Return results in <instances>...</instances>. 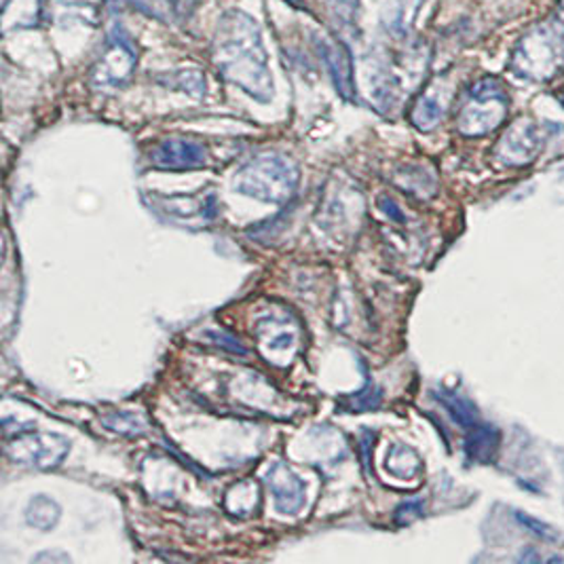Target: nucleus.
I'll return each mask as SVG.
<instances>
[{
	"label": "nucleus",
	"instance_id": "1",
	"mask_svg": "<svg viewBox=\"0 0 564 564\" xmlns=\"http://www.w3.org/2000/svg\"><path fill=\"white\" fill-rule=\"evenodd\" d=\"M212 62L220 77L227 78L250 98L269 102L273 98V77L262 34L254 18L243 11H227L212 41Z\"/></svg>",
	"mask_w": 564,
	"mask_h": 564
},
{
	"label": "nucleus",
	"instance_id": "2",
	"mask_svg": "<svg viewBox=\"0 0 564 564\" xmlns=\"http://www.w3.org/2000/svg\"><path fill=\"white\" fill-rule=\"evenodd\" d=\"M564 64V2L545 22L531 28L513 47L510 68L527 80H547Z\"/></svg>",
	"mask_w": 564,
	"mask_h": 564
},
{
	"label": "nucleus",
	"instance_id": "3",
	"mask_svg": "<svg viewBox=\"0 0 564 564\" xmlns=\"http://www.w3.org/2000/svg\"><path fill=\"white\" fill-rule=\"evenodd\" d=\"M301 182L299 165L278 153L260 154L248 161L235 178V186L241 195L254 197L264 204H285L292 199Z\"/></svg>",
	"mask_w": 564,
	"mask_h": 564
},
{
	"label": "nucleus",
	"instance_id": "4",
	"mask_svg": "<svg viewBox=\"0 0 564 564\" xmlns=\"http://www.w3.org/2000/svg\"><path fill=\"white\" fill-rule=\"evenodd\" d=\"M510 108V98L499 78L485 77L476 80L463 100L457 128L467 138H480L499 128Z\"/></svg>",
	"mask_w": 564,
	"mask_h": 564
},
{
	"label": "nucleus",
	"instance_id": "5",
	"mask_svg": "<svg viewBox=\"0 0 564 564\" xmlns=\"http://www.w3.org/2000/svg\"><path fill=\"white\" fill-rule=\"evenodd\" d=\"M70 453L68 437L47 432H28L9 440L7 457L30 469H55Z\"/></svg>",
	"mask_w": 564,
	"mask_h": 564
},
{
	"label": "nucleus",
	"instance_id": "6",
	"mask_svg": "<svg viewBox=\"0 0 564 564\" xmlns=\"http://www.w3.org/2000/svg\"><path fill=\"white\" fill-rule=\"evenodd\" d=\"M543 144H545L543 126H539L531 119H520L499 140L495 154L506 165H527L541 153Z\"/></svg>",
	"mask_w": 564,
	"mask_h": 564
},
{
	"label": "nucleus",
	"instance_id": "7",
	"mask_svg": "<svg viewBox=\"0 0 564 564\" xmlns=\"http://www.w3.org/2000/svg\"><path fill=\"white\" fill-rule=\"evenodd\" d=\"M135 62H138V55L128 36L115 34L106 47L102 59L96 64L91 78L96 85H102V87H119L131 77Z\"/></svg>",
	"mask_w": 564,
	"mask_h": 564
},
{
	"label": "nucleus",
	"instance_id": "8",
	"mask_svg": "<svg viewBox=\"0 0 564 564\" xmlns=\"http://www.w3.org/2000/svg\"><path fill=\"white\" fill-rule=\"evenodd\" d=\"M151 163L159 170H199L207 165V149L188 138H167L151 151Z\"/></svg>",
	"mask_w": 564,
	"mask_h": 564
},
{
	"label": "nucleus",
	"instance_id": "9",
	"mask_svg": "<svg viewBox=\"0 0 564 564\" xmlns=\"http://www.w3.org/2000/svg\"><path fill=\"white\" fill-rule=\"evenodd\" d=\"M317 47L328 66L336 91L347 102H354L358 98V91H356V78H354V59L347 45L336 39H317Z\"/></svg>",
	"mask_w": 564,
	"mask_h": 564
},
{
	"label": "nucleus",
	"instance_id": "10",
	"mask_svg": "<svg viewBox=\"0 0 564 564\" xmlns=\"http://www.w3.org/2000/svg\"><path fill=\"white\" fill-rule=\"evenodd\" d=\"M267 487L273 495L275 510L283 516L301 512V508L305 506V485L285 463H273L269 467Z\"/></svg>",
	"mask_w": 564,
	"mask_h": 564
},
{
	"label": "nucleus",
	"instance_id": "11",
	"mask_svg": "<svg viewBox=\"0 0 564 564\" xmlns=\"http://www.w3.org/2000/svg\"><path fill=\"white\" fill-rule=\"evenodd\" d=\"M440 83L430 85L411 106V123L419 131H432L440 126V121L444 119L446 112V102L442 98V87H437Z\"/></svg>",
	"mask_w": 564,
	"mask_h": 564
},
{
	"label": "nucleus",
	"instance_id": "12",
	"mask_svg": "<svg viewBox=\"0 0 564 564\" xmlns=\"http://www.w3.org/2000/svg\"><path fill=\"white\" fill-rule=\"evenodd\" d=\"M499 448V432L492 425H476L465 437V457L469 463H490Z\"/></svg>",
	"mask_w": 564,
	"mask_h": 564
},
{
	"label": "nucleus",
	"instance_id": "13",
	"mask_svg": "<svg viewBox=\"0 0 564 564\" xmlns=\"http://www.w3.org/2000/svg\"><path fill=\"white\" fill-rule=\"evenodd\" d=\"M437 402L446 409V412L451 414V419L462 425L465 430H471L480 423L478 419V409L474 406L471 400H467L462 393L457 391H451V389H440L436 393Z\"/></svg>",
	"mask_w": 564,
	"mask_h": 564
},
{
	"label": "nucleus",
	"instance_id": "14",
	"mask_svg": "<svg viewBox=\"0 0 564 564\" xmlns=\"http://www.w3.org/2000/svg\"><path fill=\"white\" fill-rule=\"evenodd\" d=\"M387 471L398 480H416L423 471V463L419 455L402 444H393L387 453Z\"/></svg>",
	"mask_w": 564,
	"mask_h": 564
},
{
	"label": "nucleus",
	"instance_id": "15",
	"mask_svg": "<svg viewBox=\"0 0 564 564\" xmlns=\"http://www.w3.org/2000/svg\"><path fill=\"white\" fill-rule=\"evenodd\" d=\"M62 518V508L59 503L47 497V495H36L28 501L26 522L36 529V531H52L53 527Z\"/></svg>",
	"mask_w": 564,
	"mask_h": 564
},
{
	"label": "nucleus",
	"instance_id": "16",
	"mask_svg": "<svg viewBox=\"0 0 564 564\" xmlns=\"http://www.w3.org/2000/svg\"><path fill=\"white\" fill-rule=\"evenodd\" d=\"M161 202L167 204V212L178 218H191L193 214H197L204 220H212L218 214L216 197L212 193L206 197H172V199H161Z\"/></svg>",
	"mask_w": 564,
	"mask_h": 564
},
{
	"label": "nucleus",
	"instance_id": "17",
	"mask_svg": "<svg viewBox=\"0 0 564 564\" xmlns=\"http://www.w3.org/2000/svg\"><path fill=\"white\" fill-rule=\"evenodd\" d=\"M258 506H260V488L252 480H243L231 487L225 499V508L232 516H250L257 512Z\"/></svg>",
	"mask_w": 564,
	"mask_h": 564
},
{
	"label": "nucleus",
	"instance_id": "18",
	"mask_svg": "<svg viewBox=\"0 0 564 564\" xmlns=\"http://www.w3.org/2000/svg\"><path fill=\"white\" fill-rule=\"evenodd\" d=\"M381 400H383V391L379 387L366 386L358 393L347 395L340 402V411L349 412V414L377 411L381 406Z\"/></svg>",
	"mask_w": 564,
	"mask_h": 564
},
{
	"label": "nucleus",
	"instance_id": "19",
	"mask_svg": "<svg viewBox=\"0 0 564 564\" xmlns=\"http://www.w3.org/2000/svg\"><path fill=\"white\" fill-rule=\"evenodd\" d=\"M102 423L108 430L123 436H142L147 432V423L133 412H112L104 416Z\"/></svg>",
	"mask_w": 564,
	"mask_h": 564
},
{
	"label": "nucleus",
	"instance_id": "20",
	"mask_svg": "<svg viewBox=\"0 0 564 564\" xmlns=\"http://www.w3.org/2000/svg\"><path fill=\"white\" fill-rule=\"evenodd\" d=\"M328 11L338 30H354L358 24L359 0H328Z\"/></svg>",
	"mask_w": 564,
	"mask_h": 564
},
{
	"label": "nucleus",
	"instance_id": "21",
	"mask_svg": "<svg viewBox=\"0 0 564 564\" xmlns=\"http://www.w3.org/2000/svg\"><path fill=\"white\" fill-rule=\"evenodd\" d=\"M260 334V340H262V349H269L271 356H278V354H288V351H294L296 349V334L292 330H269V334Z\"/></svg>",
	"mask_w": 564,
	"mask_h": 564
},
{
	"label": "nucleus",
	"instance_id": "22",
	"mask_svg": "<svg viewBox=\"0 0 564 564\" xmlns=\"http://www.w3.org/2000/svg\"><path fill=\"white\" fill-rule=\"evenodd\" d=\"M516 520H518L520 524H524V527H527L533 535H538V538L545 539V541H556V539H558V533H556L554 529H550L547 524H543L541 520L533 518V516L518 512L516 513Z\"/></svg>",
	"mask_w": 564,
	"mask_h": 564
},
{
	"label": "nucleus",
	"instance_id": "23",
	"mask_svg": "<svg viewBox=\"0 0 564 564\" xmlns=\"http://www.w3.org/2000/svg\"><path fill=\"white\" fill-rule=\"evenodd\" d=\"M423 512H425L423 501H406V503H402V506L395 510V522H398L400 527L411 524L414 520H419V518L423 516Z\"/></svg>",
	"mask_w": 564,
	"mask_h": 564
},
{
	"label": "nucleus",
	"instance_id": "24",
	"mask_svg": "<svg viewBox=\"0 0 564 564\" xmlns=\"http://www.w3.org/2000/svg\"><path fill=\"white\" fill-rule=\"evenodd\" d=\"M379 206H381V209L386 212L387 216H389V218H393L395 223H404V216H402L400 207L393 204V199H389V197H381V199H379Z\"/></svg>",
	"mask_w": 564,
	"mask_h": 564
},
{
	"label": "nucleus",
	"instance_id": "25",
	"mask_svg": "<svg viewBox=\"0 0 564 564\" xmlns=\"http://www.w3.org/2000/svg\"><path fill=\"white\" fill-rule=\"evenodd\" d=\"M32 563L66 564V563H70V558H68V554H59V552H43V554H39V556H34V558H32Z\"/></svg>",
	"mask_w": 564,
	"mask_h": 564
}]
</instances>
